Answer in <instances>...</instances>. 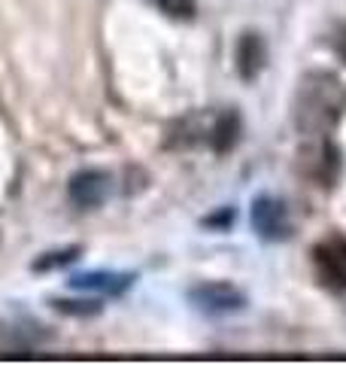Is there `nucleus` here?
<instances>
[{
	"label": "nucleus",
	"instance_id": "nucleus-1",
	"mask_svg": "<svg viewBox=\"0 0 346 365\" xmlns=\"http://www.w3.org/2000/svg\"><path fill=\"white\" fill-rule=\"evenodd\" d=\"M346 88L331 71H307L292 95V125L307 137H325L343 116Z\"/></svg>",
	"mask_w": 346,
	"mask_h": 365
},
{
	"label": "nucleus",
	"instance_id": "nucleus-2",
	"mask_svg": "<svg viewBox=\"0 0 346 365\" xmlns=\"http://www.w3.org/2000/svg\"><path fill=\"white\" fill-rule=\"evenodd\" d=\"M189 304L204 317H228L246 311V292L228 280H204L189 289Z\"/></svg>",
	"mask_w": 346,
	"mask_h": 365
},
{
	"label": "nucleus",
	"instance_id": "nucleus-3",
	"mask_svg": "<svg viewBox=\"0 0 346 365\" xmlns=\"http://www.w3.org/2000/svg\"><path fill=\"white\" fill-rule=\"evenodd\" d=\"M249 222H252V232H256L264 244H283V241H288V237H292V232H295L285 201L276 198V195H268V192L252 198Z\"/></svg>",
	"mask_w": 346,
	"mask_h": 365
},
{
	"label": "nucleus",
	"instance_id": "nucleus-4",
	"mask_svg": "<svg viewBox=\"0 0 346 365\" xmlns=\"http://www.w3.org/2000/svg\"><path fill=\"white\" fill-rule=\"evenodd\" d=\"M313 271L316 280L328 292H346V237L328 235L313 247Z\"/></svg>",
	"mask_w": 346,
	"mask_h": 365
},
{
	"label": "nucleus",
	"instance_id": "nucleus-5",
	"mask_svg": "<svg viewBox=\"0 0 346 365\" xmlns=\"http://www.w3.org/2000/svg\"><path fill=\"white\" fill-rule=\"evenodd\" d=\"M112 195V177L103 168H79L67 180V198L79 210H95Z\"/></svg>",
	"mask_w": 346,
	"mask_h": 365
},
{
	"label": "nucleus",
	"instance_id": "nucleus-6",
	"mask_svg": "<svg viewBox=\"0 0 346 365\" xmlns=\"http://www.w3.org/2000/svg\"><path fill=\"white\" fill-rule=\"evenodd\" d=\"M70 289L76 292H95L103 299H119V295L128 292L137 283V274L131 271H85V274H73Z\"/></svg>",
	"mask_w": 346,
	"mask_h": 365
},
{
	"label": "nucleus",
	"instance_id": "nucleus-7",
	"mask_svg": "<svg viewBox=\"0 0 346 365\" xmlns=\"http://www.w3.org/2000/svg\"><path fill=\"white\" fill-rule=\"evenodd\" d=\"M268 67V43L258 31H243L234 43V71L243 83H256Z\"/></svg>",
	"mask_w": 346,
	"mask_h": 365
},
{
	"label": "nucleus",
	"instance_id": "nucleus-8",
	"mask_svg": "<svg viewBox=\"0 0 346 365\" xmlns=\"http://www.w3.org/2000/svg\"><path fill=\"white\" fill-rule=\"evenodd\" d=\"M240 131H243V122H240V113L237 110H225L219 113L216 122L210 125V131H206V143L213 146V153H231L240 140Z\"/></svg>",
	"mask_w": 346,
	"mask_h": 365
},
{
	"label": "nucleus",
	"instance_id": "nucleus-9",
	"mask_svg": "<svg viewBox=\"0 0 346 365\" xmlns=\"http://www.w3.org/2000/svg\"><path fill=\"white\" fill-rule=\"evenodd\" d=\"M49 304H52V311L64 317H76V319L98 317L103 311V304L98 299H49Z\"/></svg>",
	"mask_w": 346,
	"mask_h": 365
},
{
	"label": "nucleus",
	"instance_id": "nucleus-10",
	"mask_svg": "<svg viewBox=\"0 0 346 365\" xmlns=\"http://www.w3.org/2000/svg\"><path fill=\"white\" fill-rule=\"evenodd\" d=\"M83 253V247L79 244H70V247H61V250H49V253H43L31 262V271H55V268H67L70 262L79 259Z\"/></svg>",
	"mask_w": 346,
	"mask_h": 365
},
{
	"label": "nucleus",
	"instance_id": "nucleus-11",
	"mask_svg": "<svg viewBox=\"0 0 346 365\" xmlns=\"http://www.w3.org/2000/svg\"><path fill=\"white\" fill-rule=\"evenodd\" d=\"M155 6L167 19H177V21H192L198 16V0H155Z\"/></svg>",
	"mask_w": 346,
	"mask_h": 365
},
{
	"label": "nucleus",
	"instance_id": "nucleus-12",
	"mask_svg": "<svg viewBox=\"0 0 346 365\" xmlns=\"http://www.w3.org/2000/svg\"><path fill=\"white\" fill-rule=\"evenodd\" d=\"M340 52H343V58H346V40H343V46H340Z\"/></svg>",
	"mask_w": 346,
	"mask_h": 365
}]
</instances>
